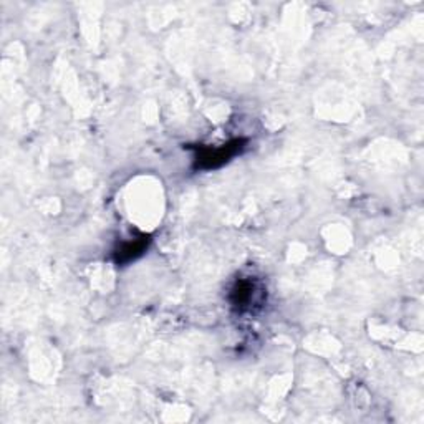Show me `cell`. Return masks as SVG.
<instances>
[{"label": "cell", "mask_w": 424, "mask_h": 424, "mask_svg": "<svg viewBox=\"0 0 424 424\" xmlns=\"http://www.w3.org/2000/svg\"><path fill=\"white\" fill-rule=\"evenodd\" d=\"M245 139H232L227 144H222L219 148H203L198 149V156H196V168L211 171L217 169L221 166L234 158L237 153H240L244 149Z\"/></svg>", "instance_id": "6da1fadb"}, {"label": "cell", "mask_w": 424, "mask_h": 424, "mask_svg": "<svg viewBox=\"0 0 424 424\" xmlns=\"http://www.w3.org/2000/svg\"><path fill=\"white\" fill-rule=\"evenodd\" d=\"M148 235H141L138 239L123 242L118 249L115 250V262L116 264H129L131 260L138 259L139 255L144 254V250L148 249L149 244Z\"/></svg>", "instance_id": "7a4b0ae2"}, {"label": "cell", "mask_w": 424, "mask_h": 424, "mask_svg": "<svg viewBox=\"0 0 424 424\" xmlns=\"http://www.w3.org/2000/svg\"><path fill=\"white\" fill-rule=\"evenodd\" d=\"M252 297H254V285H252L249 280H240L237 282L234 289H232L230 300L237 309L244 310L245 307H249Z\"/></svg>", "instance_id": "3957f363"}]
</instances>
